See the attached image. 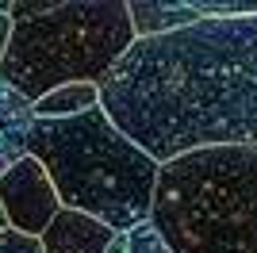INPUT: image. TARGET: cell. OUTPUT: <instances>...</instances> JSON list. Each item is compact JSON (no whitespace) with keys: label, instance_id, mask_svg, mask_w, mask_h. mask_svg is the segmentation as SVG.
Wrapping results in <instances>:
<instances>
[{"label":"cell","instance_id":"30bf717a","mask_svg":"<svg viewBox=\"0 0 257 253\" xmlns=\"http://www.w3.org/2000/svg\"><path fill=\"white\" fill-rule=\"evenodd\" d=\"M123 245H127V253H173L150 219L131 226V230H123Z\"/></svg>","mask_w":257,"mask_h":253},{"label":"cell","instance_id":"5b68a950","mask_svg":"<svg viewBox=\"0 0 257 253\" xmlns=\"http://www.w3.org/2000/svg\"><path fill=\"white\" fill-rule=\"evenodd\" d=\"M0 211H4V222L12 230L27 234V238H39L50 226V219L62 211L46 169L31 154L20 158L0 177Z\"/></svg>","mask_w":257,"mask_h":253},{"label":"cell","instance_id":"8992f818","mask_svg":"<svg viewBox=\"0 0 257 253\" xmlns=\"http://www.w3.org/2000/svg\"><path fill=\"white\" fill-rule=\"evenodd\" d=\"M111 238H115L111 226L96 222L92 215L62 207L50 219V226L39 234V245H43V253H104Z\"/></svg>","mask_w":257,"mask_h":253},{"label":"cell","instance_id":"8fae6325","mask_svg":"<svg viewBox=\"0 0 257 253\" xmlns=\"http://www.w3.org/2000/svg\"><path fill=\"white\" fill-rule=\"evenodd\" d=\"M0 253H43V245H39V238H27V234L4 226L0 230Z\"/></svg>","mask_w":257,"mask_h":253},{"label":"cell","instance_id":"4fadbf2b","mask_svg":"<svg viewBox=\"0 0 257 253\" xmlns=\"http://www.w3.org/2000/svg\"><path fill=\"white\" fill-rule=\"evenodd\" d=\"M104 253H127V245H123V234H115L111 242H107V249Z\"/></svg>","mask_w":257,"mask_h":253},{"label":"cell","instance_id":"9c48e42d","mask_svg":"<svg viewBox=\"0 0 257 253\" xmlns=\"http://www.w3.org/2000/svg\"><path fill=\"white\" fill-rule=\"evenodd\" d=\"M88 107H100V84L73 81V84H58L46 96H39L31 104V115L35 119H73Z\"/></svg>","mask_w":257,"mask_h":253},{"label":"cell","instance_id":"52a82bcc","mask_svg":"<svg viewBox=\"0 0 257 253\" xmlns=\"http://www.w3.org/2000/svg\"><path fill=\"white\" fill-rule=\"evenodd\" d=\"M127 16H131V31L135 39H154V35H169L181 27L204 20L200 0H127Z\"/></svg>","mask_w":257,"mask_h":253},{"label":"cell","instance_id":"ba28073f","mask_svg":"<svg viewBox=\"0 0 257 253\" xmlns=\"http://www.w3.org/2000/svg\"><path fill=\"white\" fill-rule=\"evenodd\" d=\"M31 104L23 100L8 81H0V177L20 158H27V135H31Z\"/></svg>","mask_w":257,"mask_h":253},{"label":"cell","instance_id":"7a4b0ae2","mask_svg":"<svg viewBox=\"0 0 257 253\" xmlns=\"http://www.w3.org/2000/svg\"><path fill=\"white\" fill-rule=\"evenodd\" d=\"M27 154L46 169L58 203L115 234L150 219L158 161L142 154L104 107H88L73 119H35Z\"/></svg>","mask_w":257,"mask_h":253},{"label":"cell","instance_id":"6da1fadb","mask_svg":"<svg viewBox=\"0 0 257 253\" xmlns=\"http://www.w3.org/2000/svg\"><path fill=\"white\" fill-rule=\"evenodd\" d=\"M100 107L158 165L257 146V16L135 39L100 81Z\"/></svg>","mask_w":257,"mask_h":253},{"label":"cell","instance_id":"5bb4252c","mask_svg":"<svg viewBox=\"0 0 257 253\" xmlns=\"http://www.w3.org/2000/svg\"><path fill=\"white\" fill-rule=\"evenodd\" d=\"M4 226H8V222H4V211H0V230H4Z\"/></svg>","mask_w":257,"mask_h":253},{"label":"cell","instance_id":"7c38bea8","mask_svg":"<svg viewBox=\"0 0 257 253\" xmlns=\"http://www.w3.org/2000/svg\"><path fill=\"white\" fill-rule=\"evenodd\" d=\"M8 4L0 0V58H4V46H8V35H12V20H8Z\"/></svg>","mask_w":257,"mask_h":253},{"label":"cell","instance_id":"3957f363","mask_svg":"<svg viewBox=\"0 0 257 253\" xmlns=\"http://www.w3.org/2000/svg\"><path fill=\"white\" fill-rule=\"evenodd\" d=\"M150 222L173 253H257V146L158 165Z\"/></svg>","mask_w":257,"mask_h":253},{"label":"cell","instance_id":"277c9868","mask_svg":"<svg viewBox=\"0 0 257 253\" xmlns=\"http://www.w3.org/2000/svg\"><path fill=\"white\" fill-rule=\"evenodd\" d=\"M131 42L135 31L127 0H65L46 16L12 23L0 58V81L35 104L58 84H100Z\"/></svg>","mask_w":257,"mask_h":253}]
</instances>
